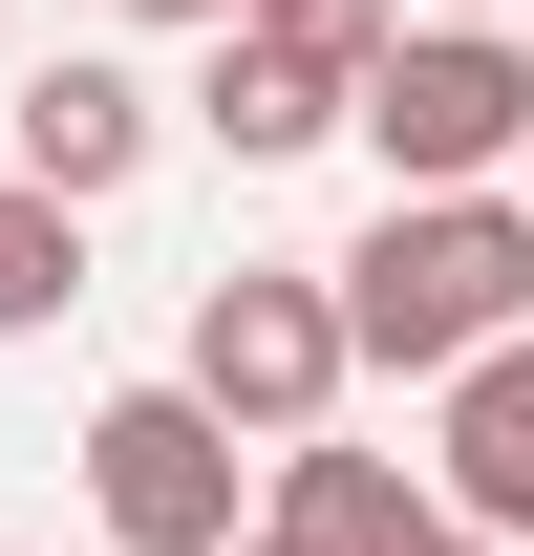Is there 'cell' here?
<instances>
[{
    "label": "cell",
    "mask_w": 534,
    "mask_h": 556,
    "mask_svg": "<svg viewBox=\"0 0 534 556\" xmlns=\"http://www.w3.org/2000/svg\"><path fill=\"white\" fill-rule=\"evenodd\" d=\"M321 321H342V386H449V364L534 343V214L513 193H385L364 236L321 257Z\"/></svg>",
    "instance_id": "obj_1"
},
{
    "label": "cell",
    "mask_w": 534,
    "mask_h": 556,
    "mask_svg": "<svg viewBox=\"0 0 534 556\" xmlns=\"http://www.w3.org/2000/svg\"><path fill=\"white\" fill-rule=\"evenodd\" d=\"M342 129L385 150V193H513L534 150V22H385Z\"/></svg>",
    "instance_id": "obj_2"
},
{
    "label": "cell",
    "mask_w": 534,
    "mask_h": 556,
    "mask_svg": "<svg viewBox=\"0 0 534 556\" xmlns=\"http://www.w3.org/2000/svg\"><path fill=\"white\" fill-rule=\"evenodd\" d=\"M171 386H193L236 450H300V428H342V321H321V257H236V278H193V343H171Z\"/></svg>",
    "instance_id": "obj_3"
},
{
    "label": "cell",
    "mask_w": 534,
    "mask_h": 556,
    "mask_svg": "<svg viewBox=\"0 0 534 556\" xmlns=\"http://www.w3.org/2000/svg\"><path fill=\"white\" fill-rule=\"evenodd\" d=\"M86 514H107V556H236L257 535V450L193 386H107L86 407Z\"/></svg>",
    "instance_id": "obj_4"
},
{
    "label": "cell",
    "mask_w": 534,
    "mask_h": 556,
    "mask_svg": "<svg viewBox=\"0 0 534 556\" xmlns=\"http://www.w3.org/2000/svg\"><path fill=\"white\" fill-rule=\"evenodd\" d=\"M150 129H171V108H150V65H107V43H43V65H22V108H0V172H22L43 214H107V193L150 172Z\"/></svg>",
    "instance_id": "obj_5"
},
{
    "label": "cell",
    "mask_w": 534,
    "mask_h": 556,
    "mask_svg": "<svg viewBox=\"0 0 534 556\" xmlns=\"http://www.w3.org/2000/svg\"><path fill=\"white\" fill-rule=\"evenodd\" d=\"M428 514L449 535H492V556H534V343H492V364H449L428 386Z\"/></svg>",
    "instance_id": "obj_6"
},
{
    "label": "cell",
    "mask_w": 534,
    "mask_h": 556,
    "mask_svg": "<svg viewBox=\"0 0 534 556\" xmlns=\"http://www.w3.org/2000/svg\"><path fill=\"white\" fill-rule=\"evenodd\" d=\"M342 43H300V22H214V65H193V129L236 150V172H300V150H342Z\"/></svg>",
    "instance_id": "obj_7"
},
{
    "label": "cell",
    "mask_w": 534,
    "mask_h": 556,
    "mask_svg": "<svg viewBox=\"0 0 534 556\" xmlns=\"http://www.w3.org/2000/svg\"><path fill=\"white\" fill-rule=\"evenodd\" d=\"M406 450H342V428H300V450H257V556H406Z\"/></svg>",
    "instance_id": "obj_8"
},
{
    "label": "cell",
    "mask_w": 534,
    "mask_h": 556,
    "mask_svg": "<svg viewBox=\"0 0 534 556\" xmlns=\"http://www.w3.org/2000/svg\"><path fill=\"white\" fill-rule=\"evenodd\" d=\"M65 300H86V214H43L22 172H0V343H43Z\"/></svg>",
    "instance_id": "obj_9"
},
{
    "label": "cell",
    "mask_w": 534,
    "mask_h": 556,
    "mask_svg": "<svg viewBox=\"0 0 534 556\" xmlns=\"http://www.w3.org/2000/svg\"><path fill=\"white\" fill-rule=\"evenodd\" d=\"M107 22H193V43H214V22H236V0H107Z\"/></svg>",
    "instance_id": "obj_10"
},
{
    "label": "cell",
    "mask_w": 534,
    "mask_h": 556,
    "mask_svg": "<svg viewBox=\"0 0 534 556\" xmlns=\"http://www.w3.org/2000/svg\"><path fill=\"white\" fill-rule=\"evenodd\" d=\"M385 22H513V0H385Z\"/></svg>",
    "instance_id": "obj_11"
},
{
    "label": "cell",
    "mask_w": 534,
    "mask_h": 556,
    "mask_svg": "<svg viewBox=\"0 0 534 556\" xmlns=\"http://www.w3.org/2000/svg\"><path fill=\"white\" fill-rule=\"evenodd\" d=\"M406 556H492V535H449V514H406Z\"/></svg>",
    "instance_id": "obj_12"
},
{
    "label": "cell",
    "mask_w": 534,
    "mask_h": 556,
    "mask_svg": "<svg viewBox=\"0 0 534 556\" xmlns=\"http://www.w3.org/2000/svg\"><path fill=\"white\" fill-rule=\"evenodd\" d=\"M513 214H534V150H513Z\"/></svg>",
    "instance_id": "obj_13"
},
{
    "label": "cell",
    "mask_w": 534,
    "mask_h": 556,
    "mask_svg": "<svg viewBox=\"0 0 534 556\" xmlns=\"http://www.w3.org/2000/svg\"><path fill=\"white\" fill-rule=\"evenodd\" d=\"M236 556H257V535H236Z\"/></svg>",
    "instance_id": "obj_14"
},
{
    "label": "cell",
    "mask_w": 534,
    "mask_h": 556,
    "mask_svg": "<svg viewBox=\"0 0 534 556\" xmlns=\"http://www.w3.org/2000/svg\"><path fill=\"white\" fill-rule=\"evenodd\" d=\"M513 22H534V0H513Z\"/></svg>",
    "instance_id": "obj_15"
}]
</instances>
